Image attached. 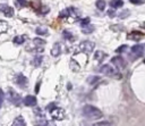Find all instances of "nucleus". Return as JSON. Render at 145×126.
<instances>
[{"mask_svg":"<svg viewBox=\"0 0 145 126\" xmlns=\"http://www.w3.org/2000/svg\"><path fill=\"white\" fill-rule=\"evenodd\" d=\"M8 28H9V24L7 22H5V20H0V34L7 32Z\"/></svg>","mask_w":145,"mask_h":126,"instance_id":"23","label":"nucleus"},{"mask_svg":"<svg viewBox=\"0 0 145 126\" xmlns=\"http://www.w3.org/2000/svg\"><path fill=\"white\" fill-rule=\"evenodd\" d=\"M108 15H109V16H110L111 18H113V17L116 16V11L111 9V10H109V11H108Z\"/></svg>","mask_w":145,"mask_h":126,"instance_id":"35","label":"nucleus"},{"mask_svg":"<svg viewBox=\"0 0 145 126\" xmlns=\"http://www.w3.org/2000/svg\"><path fill=\"white\" fill-rule=\"evenodd\" d=\"M109 5L112 9H117V8H120L123 6V1L122 0H111L109 2Z\"/></svg>","mask_w":145,"mask_h":126,"instance_id":"18","label":"nucleus"},{"mask_svg":"<svg viewBox=\"0 0 145 126\" xmlns=\"http://www.w3.org/2000/svg\"><path fill=\"white\" fill-rule=\"evenodd\" d=\"M7 98H8V100L14 104V106H16V107H18V106H20V103L23 102V100H22V96L15 91V90H12V89H8V92H7Z\"/></svg>","mask_w":145,"mask_h":126,"instance_id":"5","label":"nucleus"},{"mask_svg":"<svg viewBox=\"0 0 145 126\" xmlns=\"http://www.w3.org/2000/svg\"><path fill=\"white\" fill-rule=\"evenodd\" d=\"M94 47H95V43L89 41V40H86V41H82L77 49H76V52L77 51H80V52H84V53H89L94 50Z\"/></svg>","mask_w":145,"mask_h":126,"instance_id":"4","label":"nucleus"},{"mask_svg":"<svg viewBox=\"0 0 145 126\" xmlns=\"http://www.w3.org/2000/svg\"><path fill=\"white\" fill-rule=\"evenodd\" d=\"M82 114H83V116L86 117L87 119H100V118L103 116L102 111H101L99 108H96V107H94V106H92V104H86V106H84L83 109H82Z\"/></svg>","mask_w":145,"mask_h":126,"instance_id":"1","label":"nucleus"},{"mask_svg":"<svg viewBox=\"0 0 145 126\" xmlns=\"http://www.w3.org/2000/svg\"><path fill=\"white\" fill-rule=\"evenodd\" d=\"M100 73L103 74V75H105V76L113 77V78H120L121 77L120 73L116 68H113L112 66H110V65H103V66H101Z\"/></svg>","mask_w":145,"mask_h":126,"instance_id":"2","label":"nucleus"},{"mask_svg":"<svg viewBox=\"0 0 145 126\" xmlns=\"http://www.w3.org/2000/svg\"><path fill=\"white\" fill-rule=\"evenodd\" d=\"M14 82L18 85V86H20V87H26L27 86V84H28V81H27V78H26V76H24L23 74H17L16 76H15V78H14Z\"/></svg>","mask_w":145,"mask_h":126,"instance_id":"9","label":"nucleus"},{"mask_svg":"<svg viewBox=\"0 0 145 126\" xmlns=\"http://www.w3.org/2000/svg\"><path fill=\"white\" fill-rule=\"evenodd\" d=\"M45 41L43 40V39H40V37H35V39H33V44L36 47V48H43L44 45H45Z\"/></svg>","mask_w":145,"mask_h":126,"instance_id":"19","label":"nucleus"},{"mask_svg":"<svg viewBox=\"0 0 145 126\" xmlns=\"http://www.w3.org/2000/svg\"><path fill=\"white\" fill-rule=\"evenodd\" d=\"M91 126H111V124L109 121H99V123L92 124Z\"/></svg>","mask_w":145,"mask_h":126,"instance_id":"30","label":"nucleus"},{"mask_svg":"<svg viewBox=\"0 0 145 126\" xmlns=\"http://www.w3.org/2000/svg\"><path fill=\"white\" fill-rule=\"evenodd\" d=\"M128 14H129V11H128V10H125V12H120L119 17H120V18H126V17H127L126 15H128Z\"/></svg>","mask_w":145,"mask_h":126,"instance_id":"34","label":"nucleus"},{"mask_svg":"<svg viewBox=\"0 0 145 126\" xmlns=\"http://www.w3.org/2000/svg\"><path fill=\"white\" fill-rule=\"evenodd\" d=\"M48 123H49V121H48V120H45V119L42 117V118H39V119L34 123V126H46V125H48Z\"/></svg>","mask_w":145,"mask_h":126,"instance_id":"27","label":"nucleus"},{"mask_svg":"<svg viewBox=\"0 0 145 126\" xmlns=\"http://www.w3.org/2000/svg\"><path fill=\"white\" fill-rule=\"evenodd\" d=\"M129 40H134V41H139L140 39H143L144 37V33H142V32H139V31H133V32H130L129 34H128V36H127Z\"/></svg>","mask_w":145,"mask_h":126,"instance_id":"12","label":"nucleus"},{"mask_svg":"<svg viewBox=\"0 0 145 126\" xmlns=\"http://www.w3.org/2000/svg\"><path fill=\"white\" fill-rule=\"evenodd\" d=\"M144 52H145V45H144Z\"/></svg>","mask_w":145,"mask_h":126,"instance_id":"37","label":"nucleus"},{"mask_svg":"<svg viewBox=\"0 0 145 126\" xmlns=\"http://www.w3.org/2000/svg\"><path fill=\"white\" fill-rule=\"evenodd\" d=\"M11 126H26V121L22 116H18V117H16L14 119Z\"/></svg>","mask_w":145,"mask_h":126,"instance_id":"17","label":"nucleus"},{"mask_svg":"<svg viewBox=\"0 0 145 126\" xmlns=\"http://www.w3.org/2000/svg\"><path fill=\"white\" fill-rule=\"evenodd\" d=\"M0 11L7 16V17H12L15 15V10L12 7H10L9 5H6V3H0Z\"/></svg>","mask_w":145,"mask_h":126,"instance_id":"8","label":"nucleus"},{"mask_svg":"<svg viewBox=\"0 0 145 126\" xmlns=\"http://www.w3.org/2000/svg\"><path fill=\"white\" fill-rule=\"evenodd\" d=\"M131 3H135V5H140V3H145V0H129Z\"/></svg>","mask_w":145,"mask_h":126,"instance_id":"32","label":"nucleus"},{"mask_svg":"<svg viewBox=\"0 0 145 126\" xmlns=\"http://www.w3.org/2000/svg\"><path fill=\"white\" fill-rule=\"evenodd\" d=\"M105 58H106V53H104V52H103V51H101V50L95 51V53H94V59H95L96 61L102 62Z\"/></svg>","mask_w":145,"mask_h":126,"instance_id":"15","label":"nucleus"},{"mask_svg":"<svg viewBox=\"0 0 145 126\" xmlns=\"http://www.w3.org/2000/svg\"><path fill=\"white\" fill-rule=\"evenodd\" d=\"M95 6H96V8L99 10H104V8H105V1L104 0H97L95 2Z\"/></svg>","mask_w":145,"mask_h":126,"instance_id":"28","label":"nucleus"},{"mask_svg":"<svg viewBox=\"0 0 145 126\" xmlns=\"http://www.w3.org/2000/svg\"><path fill=\"white\" fill-rule=\"evenodd\" d=\"M62 34H63V37L66 39V40H68V41H74L75 40V35L70 32V31H67V30H65L63 32H62Z\"/></svg>","mask_w":145,"mask_h":126,"instance_id":"22","label":"nucleus"},{"mask_svg":"<svg viewBox=\"0 0 145 126\" xmlns=\"http://www.w3.org/2000/svg\"><path fill=\"white\" fill-rule=\"evenodd\" d=\"M46 126H56V124H54V123H53V121H49V123H48V125H46Z\"/></svg>","mask_w":145,"mask_h":126,"instance_id":"36","label":"nucleus"},{"mask_svg":"<svg viewBox=\"0 0 145 126\" xmlns=\"http://www.w3.org/2000/svg\"><path fill=\"white\" fill-rule=\"evenodd\" d=\"M100 79H101V78H100V76H95V75H92V76H89V77L87 78V83H88V84H91V85H93V84L97 83Z\"/></svg>","mask_w":145,"mask_h":126,"instance_id":"24","label":"nucleus"},{"mask_svg":"<svg viewBox=\"0 0 145 126\" xmlns=\"http://www.w3.org/2000/svg\"><path fill=\"white\" fill-rule=\"evenodd\" d=\"M111 62H112V65H113L116 68H118V69H123V68L127 66V62L125 61V59H123L121 56H116V57H113V58L111 59Z\"/></svg>","mask_w":145,"mask_h":126,"instance_id":"7","label":"nucleus"},{"mask_svg":"<svg viewBox=\"0 0 145 126\" xmlns=\"http://www.w3.org/2000/svg\"><path fill=\"white\" fill-rule=\"evenodd\" d=\"M25 40H26V36H25V35H17V36H15V37L12 39V42H14L15 44L19 45V44H23V43L25 42Z\"/></svg>","mask_w":145,"mask_h":126,"instance_id":"20","label":"nucleus"},{"mask_svg":"<svg viewBox=\"0 0 145 126\" xmlns=\"http://www.w3.org/2000/svg\"><path fill=\"white\" fill-rule=\"evenodd\" d=\"M130 51H131L130 57L133 56V58L135 59V58H137V57H139V56H142V54H143V52H144V45L135 44V45H133V47H131Z\"/></svg>","mask_w":145,"mask_h":126,"instance_id":"10","label":"nucleus"},{"mask_svg":"<svg viewBox=\"0 0 145 126\" xmlns=\"http://www.w3.org/2000/svg\"><path fill=\"white\" fill-rule=\"evenodd\" d=\"M50 115L51 117L54 119V120H62L65 119L66 117V112L62 108H59V107H54L51 111H50Z\"/></svg>","mask_w":145,"mask_h":126,"instance_id":"6","label":"nucleus"},{"mask_svg":"<svg viewBox=\"0 0 145 126\" xmlns=\"http://www.w3.org/2000/svg\"><path fill=\"white\" fill-rule=\"evenodd\" d=\"M23 103L26 106V107H34L36 106L37 103V100L34 95H26L24 99H23Z\"/></svg>","mask_w":145,"mask_h":126,"instance_id":"11","label":"nucleus"},{"mask_svg":"<svg viewBox=\"0 0 145 126\" xmlns=\"http://www.w3.org/2000/svg\"><path fill=\"white\" fill-rule=\"evenodd\" d=\"M86 24H89V18H84L80 20V25H86Z\"/></svg>","mask_w":145,"mask_h":126,"instance_id":"33","label":"nucleus"},{"mask_svg":"<svg viewBox=\"0 0 145 126\" xmlns=\"http://www.w3.org/2000/svg\"><path fill=\"white\" fill-rule=\"evenodd\" d=\"M71 16L74 17V19H78L79 18V10H77L74 7H68V8L63 9L62 11H60V14H59L60 18H67L68 19Z\"/></svg>","mask_w":145,"mask_h":126,"instance_id":"3","label":"nucleus"},{"mask_svg":"<svg viewBox=\"0 0 145 126\" xmlns=\"http://www.w3.org/2000/svg\"><path fill=\"white\" fill-rule=\"evenodd\" d=\"M3 100H5V93H3V91L0 89V108H1V106H2Z\"/></svg>","mask_w":145,"mask_h":126,"instance_id":"31","label":"nucleus"},{"mask_svg":"<svg viewBox=\"0 0 145 126\" xmlns=\"http://www.w3.org/2000/svg\"><path fill=\"white\" fill-rule=\"evenodd\" d=\"M35 33L37 35H48L49 32H48V28L45 26H39L36 30H35Z\"/></svg>","mask_w":145,"mask_h":126,"instance_id":"21","label":"nucleus"},{"mask_svg":"<svg viewBox=\"0 0 145 126\" xmlns=\"http://www.w3.org/2000/svg\"><path fill=\"white\" fill-rule=\"evenodd\" d=\"M60 53H61V44H60L59 42H56V43L52 45L51 54H52L53 57H58Z\"/></svg>","mask_w":145,"mask_h":126,"instance_id":"13","label":"nucleus"},{"mask_svg":"<svg viewBox=\"0 0 145 126\" xmlns=\"http://www.w3.org/2000/svg\"><path fill=\"white\" fill-rule=\"evenodd\" d=\"M69 68H70L72 72H75V73L80 70V66H79V64H78L74 58H71L70 61H69Z\"/></svg>","mask_w":145,"mask_h":126,"instance_id":"16","label":"nucleus"},{"mask_svg":"<svg viewBox=\"0 0 145 126\" xmlns=\"http://www.w3.org/2000/svg\"><path fill=\"white\" fill-rule=\"evenodd\" d=\"M80 30H82V32L84 34H89V33L94 32L95 27L92 24H86V25H80Z\"/></svg>","mask_w":145,"mask_h":126,"instance_id":"14","label":"nucleus"},{"mask_svg":"<svg viewBox=\"0 0 145 126\" xmlns=\"http://www.w3.org/2000/svg\"><path fill=\"white\" fill-rule=\"evenodd\" d=\"M127 48H128V47H127L126 44L120 45L119 48H117V49H116V52H117V53H122V52H125V51L127 50Z\"/></svg>","mask_w":145,"mask_h":126,"instance_id":"29","label":"nucleus"},{"mask_svg":"<svg viewBox=\"0 0 145 126\" xmlns=\"http://www.w3.org/2000/svg\"><path fill=\"white\" fill-rule=\"evenodd\" d=\"M42 59H43V58H42V56H36V57L32 60V62H31V64H32L33 66L37 67V66H40V65L42 64Z\"/></svg>","mask_w":145,"mask_h":126,"instance_id":"25","label":"nucleus"},{"mask_svg":"<svg viewBox=\"0 0 145 126\" xmlns=\"http://www.w3.org/2000/svg\"><path fill=\"white\" fill-rule=\"evenodd\" d=\"M15 5L17 8H23V7H27L28 6V2L26 0H16L15 1Z\"/></svg>","mask_w":145,"mask_h":126,"instance_id":"26","label":"nucleus"}]
</instances>
